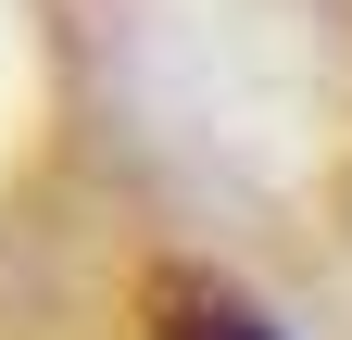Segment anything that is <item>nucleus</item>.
<instances>
[{"label":"nucleus","instance_id":"1","mask_svg":"<svg viewBox=\"0 0 352 340\" xmlns=\"http://www.w3.org/2000/svg\"><path fill=\"white\" fill-rule=\"evenodd\" d=\"M151 315H164V340H277L227 277H164V290H151Z\"/></svg>","mask_w":352,"mask_h":340}]
</instances>
